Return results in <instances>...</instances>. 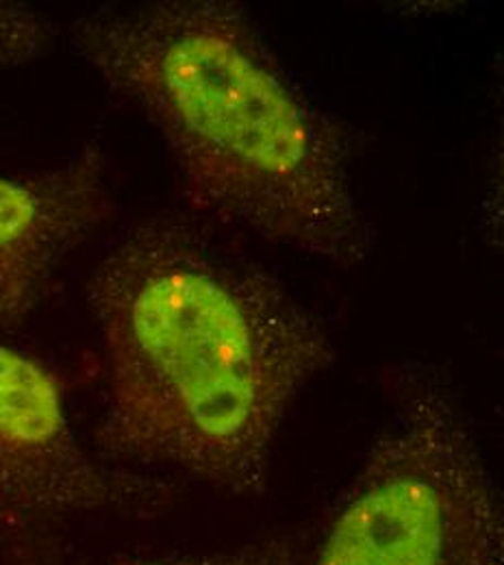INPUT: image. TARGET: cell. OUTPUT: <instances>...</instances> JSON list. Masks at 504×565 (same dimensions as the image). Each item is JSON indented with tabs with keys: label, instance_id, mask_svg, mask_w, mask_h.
Wrapping results in <instances>:
<instances>
[{
	"label": "cell",
	"instance_id": "cell-7",
	"mask_svg": "<svg viewBox=\"0 0 504 565\" xmlns=\"http://www.w3.org/2000/svg\"><path fill=\"white\" fill-rule=\"evenodd\" d=\"M300 555L302 553L293 540L281 537V540L248 544L244 548H237L233 553H222V555L133 565H296Z\"/></svg>",
	"mask_w": 504,
	"mask_h": 565
},
{
	"label": "cell",
	"instance_id": "cell-6",
	"mask_svg": "<svg viewBox=\"0 0 504 565\" xmlns=\"http://www.w3.org/2000/svg\"><path fill=\"white\" fill-rule=\"evenodd\" d=\"M53 26L35 9L0 0V71L24 66L46 53Z\"/></svg>",
	"mask_w": 504,
	"mask_h": 565
},
{
	"label": "cell",
	"instance_id": "cell-1",
	"mask_svg": "<svg viewBox=\"0 0 504 565\" xmlns=\"http://www.w3.org/2000/svg\"><path fill=\"white\" fill-rule=\"evenodd\" d=\"M107 376L96 439L116 461L264 494L293 401L333 361L322 320L205 217L125 226L87 281Z\"/></svg>",
	"mask_w": 504,
	"mask_h": 565
},
{
	"label": "cell",
	"instance_id": "cell-4",
	"mask_svg": "<svg viewBox=\"0 0 504 565\" xmlns=\"http://www.w3.org/2000/svg\"><path fill=\"white\" fill-rule=\"evenodd\" d=\"M109 470L74 435L60 381L0 344V515L46 524L136 502L157 490Z\"/></svg>",
	"mask_w": 504,
	"mask_h": 565
},
{
	"label": "cell",
	"instance_id": "cell-2",
	"mask_svg": "<svg viewBox=\"0 0 504 565\" xmlns=\"http://www.w3.org/2000/svg\"><path fill=\"white\" fill-rule=\"evenodd\" d=\"M76 53L165 141L190 205L333 266L369 248L340 125L233 0H157L74 24Z\"/></svg>",
	"mask_w": 504,
	"mask_h": 565
},
{
	"label": "cell",
	"instance_id": "cell-3",
	"mask_svg": "<svg viewBox=\"0 0 504 565\" xmlns=\"http://www.w3.org/2000/svg\"><path fill=\"white\" fill-rule=\"evenodd\" d=\"M296 565H504V507L459 407L414 374L318 544Z\"/></svg>",
	"mask_w": 504,
	"mask_h": 565
},
{
	"label": "cell",
	"instance_id": "cell-5",
	"mask_svg": "<svg viewBox=\"0 0 504 565\" xmlns=\"http://www.w3.org/2000/svg\"><path fill=\"white\" fill-rule=\"evenodd\" d=\"M105 161L89 146L66 166L0 177V329L29 318L74 250L111 215Z\"/></svg>",
	"mask_w": 504,
	"mask_h": 565
}]
</instances>
